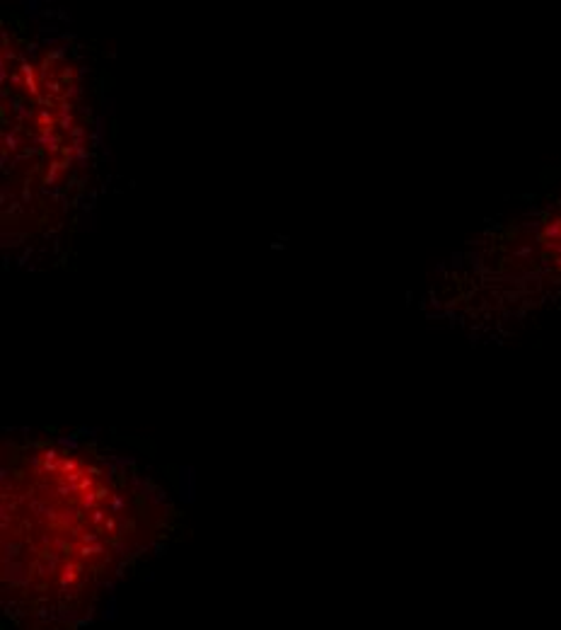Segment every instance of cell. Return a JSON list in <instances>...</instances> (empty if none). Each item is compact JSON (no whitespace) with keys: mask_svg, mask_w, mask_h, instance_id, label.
<instances>
[{"mask_svg":"<svg viewBox=\"0 0 561 630\" xmlns=\"http://www.w3.org/2000/svg\"><path fill=\"white\" fill-rule=\"evenodd\" d=\"M557 264H559V267H561V257H559V259H557Z\"/></svg>","mask_w":561,"mask_h":630,"instance_id":"1","label":"cell"}]
</instances>
